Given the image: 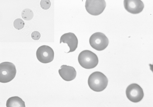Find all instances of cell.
Instances as JSON below:
<instances>
[{"instance_id":"obj_1","label":"cell","mask_w":153,"mask_h":107,"mask_svg":"<svg viewBox=\"0 0 153 107\" xmlns=\"http://www.w3.org/2000/svg\"><path fill=\"white\" fill-rule=\"evenodd\" d=\"M108 80L106 76L102 73L95 72L89 76L88 84L90 88L94 91L101 92L106 87Z\"/></svg>"},{"instance_id":"obj_2","label":"cell","mask_w":153,"mask_h":107,"mask_svg":"<svg viewBox=\"0 0 153 107\" xmlns=\"http://www.w3.org/2000/svg\"><path fill=\"white\" fill-rule=\"evenodd\" d=\"M78 61L82 67L86 69L94 68L98 63L97 55L88 50H84L80 53L78 56Z\"/></svg>"},{"instance_id":"obj_3","label":"cell","mask_w":153,"mask_h":107,"mask_svg":"<svg viewBox=\"0 0 153 107\" xmlns=\"http://www.w3.org/2000/svg\"><path fill=\"white\" fill-rule=\"evenodd\" d=\"M16 70L13 63L5 62L0 64V82L7 83L13 80L15 77Z\"/></svg>"},{"instance_id":"obj_4","label":"cell","mask_w":153,"mask_h":107,"mask_svg":"<svg viewBox=\"0 0 153 107\" xmlns=\"http://www.w3.org/2000/svg\"><path fill=\"white\" fill-rule=\"evenodd\" d=\"M89 42L90 45L94 49L98 51H101L108 46L109 40L103 33L97 32L91 36Z\"/></svg>"},{"instance_id":"obj_5","label":"cell","mask_w":153,"mask_h":107,"mask_svg":"<svg viewBox=\"0 0 153 107\" xmlns=\"http://www.w3.org/2000/svg\"><path fill=\"white\" fill-rule=\"evenodd\" d=\"M106 6L104 0H87L85 8L87 12L93 15H98L102 13Z\"/></svg>"},{"instance_id":"obj_6","label":"cell","mask_w":153,"mask_h":107,"mask_svg":"<svg viewBox=\"0 0 153 107\" xmlns=\"http://www.w3.org/2000/svg\"><path fill=\"white\" fill-rule=\"evenodd\" d=\"M126 95L129 100L134 103L138 102L142 99L144 93L142 88L137 84H132L127 87Z\"/></svg>"},{"instance_id":"obj_7","label":"cell","mask_w":153,"mask_h":107,"mask_svg":"<svg viewBox=\"0 0 153 107\" xmlns=\"http://www.w3.org/2000/svg\"><path fill=\"white\" fill-rule=\"evenodd\" d=\"M36 56L38 60L43 63H48L53 59L54 52L50 46L43 45L40 46L36 51Z\"/></svg>"},{"instance_id":"obj_8","label":"cell","mask_w":153,"mask_h":107,"mask_svg":"<svg viewBox=\"0 0 153 107\" xmlns=\"http://www.w3.org/2000/svg\"><path fill=\"white\" fill-rule=\"evenodd\" d=\"M123 3L125 9L133 14L140 13L144 7L143 3L140 0H125Z\"/></svg>"},{"instance_id":"obj_9","label":"cell","mask_w":153,"mask_h":107,"mask_svg":"<svg viewBox=\"0 0 153 107\" xmlns=\"http://www.w3.org/2000/svg\"><path fill=\"white\" fill-rule=\"evenodd\" d=\"M62 42L67 43L70 48L69 53L74 51L76 49L78 40L75 35L73 33L69 32L63 34L60 38V43Z\"/></svg>"},{"instance_id":"obj_10","label":"cell","mask_w":153,"mask_h":107,"mask_svg":"<svg viewBox=\"0 0 153 107\" xmlns=\"http://www.w3.org/2000/svg\"><path fill=\"white\" fill-rule=\"evenodd\" d=\"M58 72L61 77L65 81H70L76 77V72L75 68L71 66L63 65L61 66Z\"/></svg>"},{"instance_id":"obj_11","label":"cell","mask_w":153,"mask_h":107,"mask_svg":"<svg viewBox=\"0 0 153 107\" xmlns=\"http://www.w3.org/2000/svg\"><path fill=\"white\" fill-rule=\"evenodd\" d=\"M7 107H25V103L18 96H13L10 97L7 100Z\"/></svg>"},{"instance_id":"obj_12","label":"cell","mask_w":153,"mask_h":107,"mask_svg":"<svg viewBox=\"0 0 153 107\" xmlns=\"http://www.w3.org/2000/svg\"><path fill=\"white\" fill-rule=\"evenodd\" d=\"M34 14L33 11L30 9L26 8L23 10L21 13V16L22 18L27 21L31 20Z\"/></svg>"},{"instance_id":"obj_13","label":"cell","mask_w":153,"mask_h":107,"mask_svg":"<svg viewBox=\"0 0 153 107\" xmlns=\"http://www.w3.org/2000/svg\"><path fill=\"white\" fill-rule=\"evenodd\" d=\"M13 24L15 29L20 30L24 27L25 23L21 19L17 18L14 21Z\"/></svg>"},{"instance_id":"obj_14","label":"cell","mask_w":153,"mask_h":107,"mask_svg":"<svg viewBox=\"0 0 153 107\" xmlns=\"http://www.w3.org/2000/svg\"><path fill=\"white\" fill-rule=\"evenodd\" d=\"M40 5L43 9L47 10L50 7L51 3L50 0H42L40 1Z\"/></svg>"},{"instance_id":"obj_15","label":"cell","mask_w":153,"mask_h":107,"mask_svg":"<svg viewBox=\"0 0 153 107\" xmlns=\"http://www.w3.org/2000/svg\"><path fill=\"white\" fill-rule=\"evenodd\" d=\"M40 33L37 31H34L31 34L32 38L35 40H38L40 38Z\"/></svg>"}]
</instances>
